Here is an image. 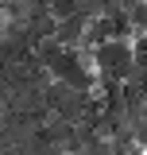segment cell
<instances>
[{
    "instance_id": "1",
    "label": "cell",
    "mask_w": 147,
    "mask_h": 155,
    "mask_svg": "<svg viewBox=\"0 0 147 155\" xmlns=\"http://www.w3.org/2000/svg\"><path fill=\"white\" fill-rule=\"evenodd\" d=\"M89 62H93V70L105 74V78H124V70L132 66V43L120 39V35L101 39L97 47H89Z\"/></svg>"
},
{
    "instance_id": "2",
    "label": "cell",
    "mask_w": 147,
    "mask_h": 155,
    "mask_svg": "<svg viewBox=\"0 0 147 155\" xmlns=\"http://www.w3.org/2000/svg\"><path fill=\"white\" fill-rule=\"evenodd\" d=\"M81 35H85V16L70 12V16L54 19V39L62 47H81Z\"/></svg>"
},
{
    "instance_id": "3",
    "label": "cell",
    "mask_w": 147,
    "mask_h": 155,
    "mask_svg": "<svg viewBox=\"0 0 147 155\" xmlns=\"http://www.w3.org/2000/svg\"><path fill=\"white\" fill-rule=\"evenodd\" d=\"M124 16H128V27L132 35H147V0H136L124 8Z\"/></svg>"
},
{
    "instance_id": "4",
    "label": "cell",
    "mask_w": 147,
    "mask_h": 155,
    "mask_svg": "<svg viewBox=\"0 0 147 155\" xmlns=\"http://www.w3.org/2000/svg\"><path fill=\"white\" fill-rule=\"evenodd\" d=\"M128 43H132V62L147 70V35H132Z\"/></svg>"
},
{
    "instance_id": "5",
    "label": "cell",
    "mask_w": 147,
    "mask_h": 155,
    "mask_svg": "<svg viewBox=\"0 0 147 155\" xmlns=\"http://www.w3.org/2000/svg\"><path fill=\"white\" fill-rule=\"evenodd\" d=\"M120 4H124V8H128V4H136V0H120Z\"/></svg>"
},
{
    "instance_id": "6",
    "label": "cell",
    "mask_w": 147,
    "mask_h": 155,
    "mask_svg": "<svg viewBox=\"0 0 147 155\" xmlns=\"http://www.w3.org/2000/svg\"><path fill=\"white\" fill-rule=\"evenodd\" d=\"M132 155H147V151H132Z\"/></svg>"
}]
</instances>
